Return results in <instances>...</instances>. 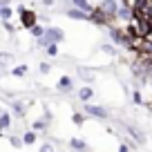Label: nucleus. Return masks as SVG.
I'll return each mask as SVG.
<instances>
[{
  "label": "nucleus",
  "mask_w": 152,
  "mask_h": 152,
  "mask_svg": "<svg viewBox=\"0 0 152 152\" xmlns=\"http://www.w3.org/2000/svg\"><path fill=\"white\" fill-rule=\"evenodd\" d=\"M63 40H65V31H63L61 27H47V31H45L43 38H36V45L38 47H47L49 43H58L61 45Z\"/></svg>",
  "instance_id": "nucleus-1"
},
{
  "label": "nucleus",
  "mask_w": 152,
  "mask_h": 152,
  "mask_svg": "<svg viewBox=\"0 0 152 152\" xmlns=\"http://www.w3.org/2000/svg\"><path fill=\"white\" fill-rule=\"evenodd\" d=\"M18 23H20V27H25V29H31L34 25L38 23V16H36V11L34 9H27V7H18Z\"/></svg>",
  "instance_id": "nucleus-2"
},
{
  "label": "nucleus",
  "mask_w": 152,
  "mask_h": 152,
  "mask_svg": "<svg viewBox=\"0 0 152 152\" xmlns=\"http://www.w3.org/2000/svg\"><path fill=\"white\" fill-rule=\"evenodd\" d=\"M83 112L92 119H99V121H105L110 119V112L103 107V105H96V103H83Z\"/></svg>",
  "instance_id": "nucleus-3"
},
{
  "label": "nucleus",
  "mask_w": 152,
  "mask_h": 152,
  "mask_svg": "<svg viewBox=\"0 0 152 152\" xmlns=\"http://www.w3.org/2000/svg\"><path fill=\"white\" fill-rule=\"evenodd\" d=\"M112 20H114V18H110V16L101 9V5H99V7H94V9L90 11V20H87V23L101 25V27H110V25H112Z\"/></svg>",
  "instance_id": "nucleus-4"
},
{
  "label": "nucleus",
  "mask_w": 152,
  "mask_h": 152,
  "mask_svg": "<svg viewBox=\"0 0 152 152\" xmlns=\"http://www.w3.org/2000/svg\"><path fill=\"white\" fill-rule=\"evenodd\" d=\"M119 7H121V0H101V9L114 20H116V14H119Z\"/></svg>",
  "instance_id": "nucleus-5"
},
{
  "label": "nucleus",
  "mask_w": 152,
  "mask_h": 152,
  "mask_svg": "<svg viewBox=\"0 0 152 152\" xmlns=\"http://www.w3.org/2000/svg\"><path fill=\"white\" fill-rule=\"evenodd\" d=\"M65 16H67L69 20H78V23H85V20H90V14H87V11L78 9V7H74V5H72L69 9L65 11Z\"/></svg>",
  "instance_id": "nucleus-6"
},
{
  "label": "nucleus",
  "mask_w": 152,
  "mask_h": 152,
  "mask_svg": "<svg viewBox=\"0 0 152 152\" xmlns=\"http://www.w3.org/2000/svg\"><path fill=\"white\" fill-rule=\"evenodd\" d=\"M56 90L61 92V94H69L72 90H74V78H72V76H61V78H58V83H56Z\"/></svg>",
  "instance_id": "nucleus-7"
},
{
  "label": "nucleus",
  "mask_w": 152,
  "mask_h": 152,
  "mask_svg": "<svg viewBox=\"0 0 152 152\" xmlns=\"http://www.w3.org/2000/svg\"><path fill=\"white\" fill-rule=\"evenodd\" d=\"M69 150H74V152H87V141H83V139H78V137L69 139Z\"/></svg>",
  "instance_id": "nucleus-8"
},
{
  "label": "nucleus",
  "mask_w": 152,
  "mask_h": 152,
  "mask_svg": "<svg viewBox=\"0 0 152 152\" xmlns=\"http://www.w3.org/2000/svg\"><path fill=\"white\" fill-rule=\"evenodd\" d=\"M94 99V90H92V85H83L81 90H78V101H83V103H87V101Z\"/></svg>",
  "instance_id": "nucleus-9"
},
{
  "label": "nucleus",
  "mask_w": 152,
  "mask_h": 152,
  "mask_svg": "<svg viewBox=\"0 0 152 152\" xmlns=\"http://www.w3.org/2000/svg\"><path fill=\"white\" fill-rule=\"evenodd\" d=\"M101 52L107 54V56H119V47H116L112 40H110V43H103V45H101Z\"/></svg>",
  "instance_id": "nucleus-10"
},
{
  "label": "nucleus",
  "mask_w": 152,
  "mask_h": 152,
  "mask_svg": "<svg viewBox=\"0 0 152 152\" xmlns=\"http://www.w3.org/2000/svg\"><path fill=\"white\" fill-rule=\"evenodd\" d=\"M47 128H49V121L45 119V116H43V119H36L31 123V130H36V132H45Z\"/></svg>",
  "instance_id": "nucleus-11"
},
{
  "label": "nucleus",
  "mask_w": 152,
  "mask_h": 152,
  "mask_svg": "<svg viewBox=\"0 0 152 152\" xmlns=\"http://www.w3.org/2000/svg\"><path fill=\"white\" fill-rule=\"evenodd\" d=\"M23 141H25V145H34V143L38 141V132L36 130H27V132L23 134Z\"/></svg>",
  "instance_id": "nucleus-12"
},
{
  "label": "nucleus",
  "mask_w": 152,
  "mask_h": 152,
  "mask_svg": "<svg viewBox=\"0 0 152 152\" xmlns=\"http://www.w3.org/2000/svg\"><path fill=\"white\" fill-rule=\"evenodd\" d=\"M85 119H87V114H85V112H74V114H72V123H74L76 128L85 125Z\"/></svg>",
  "instance_id": "nucleus-13"
},
{
  "label": "nucleus",
  "mask_w": 152,
  "mask_h": 152,
  "mask_svg": "<svg viewBox=\"0 0 152 152\" xmlns=\"http://www.w3.org/2000/svg\"><path fill=\"white\" fill-rule=\"evenodd\" d=\"M45 31H47V27H43V25H38V23L34 25L31 29H29V34H31L34 38H43V36H45Z\"/></svg>",
  "instance_id": "nucleus-14"
},
{
  "label": "nucleus",
  "mask_w": 152,
  "mask_h": 152,
  "mask_svg": "<svg viewBox=\"0 0 152 152\" xmlns=\"http://www.w3.org/2000/svg\"><path fill=\"white\" fill-rule=\"evenodd\" d=\"M11 112H14L16 116H25V105H23V101H11Z\"/></svg>",
  "instance_id": "nucleus-15"
},
{
  "label": "nucleus",
  "mask_w": 152,
  "mask_h": 152,
  "mask_svg": "<svg viewBox=\"0 0 152 152\" xmlns=\"http://www.w3.org/2000/svg\"><path fill=\"white\" fill-rule=\"evenodd\" d=\"M72 5H74V7H78V9H83V11H87V14H90V11L94 9V7L90 5V0H72Z\"/></svg>",
  "instance_id": "nucleus-16"
},
{
  "label": "nucleus",
  "mask_w": 152,
  "mask_h": 152,
  "mask_svg": "<svg viewBox=\"0 0 152 152\" xmlns=\"http://www.w3.org/2000/svg\"><path fill=\"white\" fill-rule=\"evenodd\" d=\"M27 72H29L27 65H16V67H11V76H16V78H23Z\"/></svg>",
  "instance_id": "nucleus-17"
},
{
  "label": "nucleus",
  "mask_w": 152,
  "mask_h": 152,
  "mask_svg": "<svg viewBox=\"0 0 152 152\" xmlns=\"http://www.w3.org/2000/svg\"><path fill=\"white\" fill-rule=\"evenodd\" d=\"M125 130H128V132L132 134V139H134V141H137V143H145V137H143V134L139 132V130H134L132 125H125Z\"/></svg>",
  "instance_id": "nucleus-18"
},
{
  "label": "nucleus",
  "mask_w": 152,
  "mask_h": 152,
  "mask_svg": "<svg viewBox=\"0 0 152 152\" xmlns=\"http://www.w3.org/2000/svg\"><path fill=\"white\" fill-rule=\"evenodd\" d=\"M11 18H14V9L9 5L0 7V20H11Z\"/></svg>",
  "instance_id": "nucleus-19"
},
{
  "label": "nucleus",
  "mask_w": 152,
  "mask_h": 152,
  "mask_svg": "<svg viewBox=\"0 0 152 152\" xmlns=\"http://www.w3.org/2000/svg\"><path fill=\"white\" fill-rule=\"evenodd\" d=\"M11 121H14V116H11V114L9 112H2V114H0V125H2V128H11Z\"/></svg>",
  "instance_id": "nucleus-20"
},
{
  "label": "nucleus",
  "mask_w": 152,
  "mask_h": 152,
  "mask_svg": "<svg viewBox=\"0 0 152 152\" xmlns=\"http://www.w3.org/2000/svg\"><path fill=\"white\" fill-rule=\"evenodd\" d=\"M45 54H47L49 58H56L58 56V43H49L47 47H45Z\"/></svg>",
  "instance_id": "nucleus-21"
},
{
  "label": "nucleus",
  "mask_w": 152,
  "mask_h": 152,
  "mask_svg": "<svg viewBox=\"0 0 152 152\" xmlns=\"http://www.w3.org/2000/svg\"><path fill=\"white\" fill-rule=\"evenodd\" d=\"M38 72H40V74H43V76H47L49 72H52V65H49L47 61H43V63H38Z\"/></svg>",
  "instance_id": "nucleus-22"
},
{
  "label": "nucleus",
  "mask_w": 152,
  "mask_h": 152,
  "mask_svg": "<svg viewBox=\"0 0 152 152\" xmlns=\"http://www.w3.org/2000/svg\"><path fill=\"white\" fill-rule=\"evenodd\" d=\"M132 103H134V105H143V103H145V101H143V94H141L139 90L132 92Z\"/></svg>",
  "instance_id": "nucleus-23"
},
{
  "label": "nucleus",
  "mask_w": 152,
  "mask_h": 152,
  "mask_svg": "<svg viewBox=\"0 0 152 152\" xmlns=\"http://www.w3.org/2000/svg\"><path fill=\"white\" fill-rule=\"evenodd\" d=\"M9 143H11L14 148H23V145H25L23 137H9Z\"/></svg>",
  "instance_id": "nucleus-24"
},
{
  "label": "nucleus",
  "mask_w": 152,
  "mask_h": 152,
  "mask_svg": "<svg viewBox=\"0 0 152 152\" xmlns=\"http://www.w3.org/2000/svg\"><path fill=\"white\" fill-rule=\"evenodd\" d=\"M2 27L7 29V34H14V31H16V27L11 25V20H2Z\"/></svg>",
  "instance_id": "nucleus-25"
},
{
  "label": "nucleus",
  "mask_w": 152,
  "mask_h": 152,
  "mask_svg": "<svg viewBox=\"0 0 152 152\" xmlns=\"http://www.w3.org/2000/svg\"><path fill=\"white\" fill-rule=\"evenodd\" d=\"M38 152H56V148L52 145V143H43V145H40V150Z\"/></svg>",
  "instance_id": "nucleus-26"
},
{
  "label": "nucleus",
  "mask_w": 152,
  "mask_h": 152,
  "mask_svg": "<svg viewBox=\"0 0 152 152\" xmlns=\"http://www.w3.org/2000/svg\"><path fill=\"white\" fill-rule=\"evenodd\" d=\"M7 61H11V54H7V52H0V67L5 65Z\"/></svg>",
  "instance_id": "nucleus-27"
},
{
  "label": "nucleus",
  "mask_w": 152,
  "mask_h": 152,
  "mask_svg": "<svg viewBox=\"0 0 152 152\" xmlns=\"http://www.w3.org/2000/svg\"><path fill=\"white\" fill-rule=\"evenodd\" d=\"M119 152H130V145L128 143H119Z\"/></svg>",
  "instance_id": "nucleus-28"
},
{
  "label": "nucleus",
  "mask_w": 152,
  "mask_h": 152,
  "mask_svg": "<svg viewBox=\"0 0 152 152\" xmlns=\"http://www.w3.org/2000/svg\"><path fill=\"white\" fill-rule=\"evenodd\" d=\"M54 2H56V0H43V5H45V7H54Z\"/></svg>",
  "instance_id": "nucleus-29"
},
{
  "label": "nucleus",
  "mask_w": 152,
  "mask_h": 152,
  "mask_svg": "<svg viewBox=\"0 0 152 152\" xmlns=\"http://www.w3.org/2000/svg\"><path fill=\"white\" fill-rule=\"evenodd\" d=\"M2 134H5V128H2V125H0V137H2Z\"/></svg>",
  "instance_id": "nucleus-30"
},
{
  "label": "nucleus",
  "mask_w": 152,
  "mask_h": 152,
  "mask_svg": "<svg viewBox=\"0 0 152 152\" xmlns=\"http://www.w3.org/2000/svg\"><path fill=\"white\" fill-rule=\"evenodd\" d=\"M2 112H5V110H2V105H0V114H2Z\"/></svg>",
  "instance_id": "nucleus-31"
}]
</instances>
